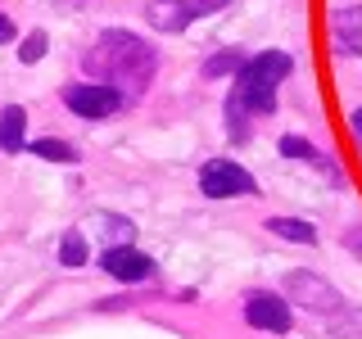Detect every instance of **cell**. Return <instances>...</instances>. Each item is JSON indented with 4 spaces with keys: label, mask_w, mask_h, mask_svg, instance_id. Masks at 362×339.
<instances>
[{
    "label": "cell",
    "mask_w": 362,
    "mask_h": 339,
    "mask_svg": "<svg viewBox=\"0 0 362 339\" xmlns=\"http://www.w3.org/2000/svg\"><path fill=\"white\" fill-rule=\"evenodd\" d=\"M267 231L281 235V240H294V244H313L317 240V231L308 222H299V218H267Z\"/></svg>",
    "instance_id": "11"
},
{
    "label": "cell",
    "mask_w": 362,
    "mask_h": 339,
    "mask_svg": "<svg viewBox=\"0 0 362 339\" xmlns=\"http://www.w3.org/2000/svg\"><path fill=\"white\" fill-rule=\"evenodd\" d=\"M181 5H186L190 23H195V18H204V14H218V9H226L231 0H181Z\"/></svg>",
    "instance_id": "18"
},
{
    "label": "cell",
    "mask_w": 362,
    "mask_h": 339,
    "mask_svg": "<svg viewBox=\"0 0 362 339\" xmlns=\"http://www.w3.org/2000/svg\"><path fill=\"white\" fill-rule=\"evenodd\" d=\"M145 18H150L154 32H181V28H190V14H186L181 0H150V5H145Z\"/></svg>",
    "instance_id": "8"
},
{
    "label": "cell",
    "mask_w": 362,
    "mask_h": 339,
    "mask_svg": "<svg viewBox=\"0 0 362 339\" xmlns=\"http://www.w3.org/2000/svg\"><path fill=\"white\" fill-rule=\"evenodd\" d=\"M240 68H245L240 50H222V54H213V59L204 64V77H226V73H240Z\"/></svg>",
    "instance_id": "13"
},
{
    "label": "cell",
    "mask_w": 362,
    "mask_h": 339,
    "mask_svg": "<svg viewBox=\"0 0 362 339\" xmlns=\"http://www.w3.org/2000/svg\"><path fill=\"white\" fill-rule=\"evenodd\" d=\"M5 41H14V18L0 14V45H5Z\"/></svg>",
    "instance_id": "19"
},
{
    "label": "cell",
    "mask_w": 362,
    "mask_h": 339,
    "mask_svg": "<svg viewBox=\"0 0 362 339\" xmlns=\"http://www.w3.org/2000/svg\"><path fill=\"white\" fill-rule=\"evenodd\" d=\"M349 127H354V131L362 136V109H354V113H349Z\"/></svg>",
    "instance_id": "21"
},
{
    "label": "cell",
    "mask_w": 362,
    "mask_h": 339,
    "mask_svg": "<svg viewBox=\"0 0 362 339\" xmlns=\"http://www.w3.org/2000/svg\"><path fill=\"white\" fill-rule=\"evenodd\" d=\"M335 23V37H339V50H362V5H354V9H339V14L331 18Z\"/></svg>",
    "instance_id": "10"
},
{
    "label": "cell",
    "mask_w": 362,
    "mask_h": 339,
    "mask_svg": "<svg viewBox=\"0 0 362 339\" xmlns=\"http://www.w3.org/2000/svg\"><path fill=\"white\" fill-rule=\"evenodd\" d=\"M281 154H286V158H313V163H322V167H326V158L317 154L313 145L303 141V136H281Z\"/></svg>",
    "instance_id": "15"
},
{
    "label": "cell",
    "mask_w": 362,
    "mask_h": 339,
    "mask_svg": "<svg viewBox=\"0 0 362 339\" xmlns=\"http://www.w3.org/2000/svg\"><path fill=\"white\" fill-rule=\"evenodd\" d=\"M344 244H349V249H354V254L362 258V226H354V231H349V235H344Z\"/></svg>",
    "instance_id": "20"
},
{
    "label": "cell",
    "mask_w": 362,
    "mask_h": 339,
    "mask_svg": "<svg viewBox=\"0 0 362 339\" xmlns=\"http://www.w3.org/2000/svg\"><path fill=\"white\" fill-rule=\"evenodd\" d=\"M245 321L254 331H267V335H286L290 331V303L281 294H249L245 299Z\"/></svg>",
    "instance_id": "6"
},
{
    "label": "cell",
    "mask_w": 362,
    "mask_h": 339,
    "mask_svg": "<svg viewBox=\"0 0 362 339\" xmlns=\"http://www.w3.org/2000/svg\"><path fill=\"white\" fill-rule=\"evenodd\" d=\"M37 158H50V163H77V150L73 145H64V141H54V136H41L37 145H28Z\"/></svg>",
    "instance_id": "12"
},
{
    "label": "cell",
    "mask_w": 362,
    "mask_h": 339,
    "mask_svg": "<svg viewBox=\"0 0 362 339\" xmlns=\"http://www.w3.org/2000/svg\"><path fill=\"white\" fill-rule=\"evenodd\" d=\"M45 50H50V37H45V32H32V37L18 45V59L23 64H37V59H45Z\"/></svg>",
    "instance_id": "17"
},
{
    "label": "cell",
    "mask_w": 362,
    "mask_h": 339,
    "mask_svg": "<svg viewBox=\"0 0 362 339\" xmlns=\"http://www.w3.org/2000/svg\"><path fill=\"white\" fill-rule=\"evenodd\" d=\"M59 263H64V267H82V263H86V240H82L77 231H68L64 240H59Z\"/></svg>",
    "instance_id": "14"
},
{
    "label": "cell",
    "mask_w": 362,
    "mask_h": 339,
    "mask_svg": "<svg viewBox=\"0 0 362 339\" xmlns=\"http://www.w3.org/2000/svg\"><path fill=\"white\" fill-rule=\"evenodd\" d=\"M154 68H158L154 45L145 37H136V32H127V28L100 32V41L86 50V73H95L105 86L122 90V100L145 95L154 82Z\"/></svg>",
    "instance_id": "1"
},
{
    "label": "cell",
    "mask_w": 362,
    "mask_h": 339,
    "mask_svg": "<svg viewBox=\"0 0 362 339\" xmlns=\"http://www.w3.org/2000/svg\"><path fill=\"white\" fill-rule=\"evenodd\" d=\"M199 190L209 199H235V195H258V181L231 158H209L199 167Z\"/></svg>",
    "instance_id": "3"
},
{
    "label": "cell",
    "mask_w": 362,
    "mask_h": 339,
    "mask_svg": "<svg viewBox=\"0 0 362 339\" xmlns=\"http://www.w3.org/2000/svg\"><path fill=\"white\" fill-rule=\"evenodd\" d=\"M290 54L286 50H263L254 59H245V68L235 73V90L226 100V127L235 141H245V118H267L276 113V86L290 77Z\"/></svg>",
    "instance_id": "2"
},
{
    "label": "cell",
    "mask_w": 362,
    "mask_h": 339,
    "mask_svg": "<svg viewBox=\"0 0 362 339\" xmlns=\"http://www.w3.org/2000/svg\"><path fill=\"white\" fill-rule=\"evenodd\" d=\"M286 290H290V303H299V308H308V312H322V316L344 308L339 290L326 276H317V271H290V276H286Z\"/></svg>",
    "instance_id": "4"
},
{
    "label": "cell",
    "mask_w": 362,
    "mask_h": 339,
    "mask_svg": "<svg viewBox=\"0 0 362 339\" xmlns=\"http://www.w3.org/2000/svg\"><path fill=\"white\" fill-rule=\"evenodd\" d=\"M100 231H105V240H113V244H127L132 240V222L127 218H113V213L100 218Z\"/></svg>",
    "instance_id": "16"
},
{
    "label": "cell",
    "mask_w": 362,
    "mask_h": 339,
    "mask_svg": "<svg viewBox=\"0 0 362 339\" xmlns=\"http://www.w3.org/2000/svg\"><path fill=\"white\" fill-rule=\"evenodd\" d=\"M23 127H28V113H23L18 105H9L5 113H0V154H18L23 145Z\"/></svg>",
    "instance_id": "9"
},
{
    "label": "cell",
    "mask_w": 362,
    "mask_h": 339,
    "mask_svg": "<svg viewBox=\"0 0 362 339\" xmlns=\"http://www.w3.org/2000/svg\"><path fill=\"white\" fill-rule=\"evenodd\" d=\"M100 267H105L113 280H122V285H136V280H145L154 271V258L141 254V249H132V244H109L105 258H100Z\"/></svg>",
    "instance_id": "7"
},
{
    "label": "cell",
    "mask_w": 362,
    "mask_h": 339,
    "mask_svg": "<svg viewBox=\"0 0 362 339\" xmlns=\"http://www.w3.org/2000/svg\"><path fill=\"white\" fill-rule=\"evenodd\" d=\"M64 105L77 113V118H109V113H118L127 100H122V90H113L105 82H77V86H64Z\"/></svg>",
    "instance_id": "5"
}]
</instances>
